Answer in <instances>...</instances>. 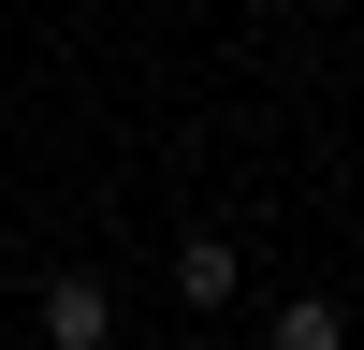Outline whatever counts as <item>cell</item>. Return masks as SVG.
Here are the masks:
<instances>
[{
	"instance_id": "3",
	"label": "cell",
	"mask_w": 364,
	"mask_h": 350,
	"mask_svg": "<svg viewBox=\"0 0 364 350\" xmlns=\"http://www.w3.org/2000/svg\"><path fill=\"white\" fill-rule=\"evenodd\" d=\"M277 350H350V307L336 292H277Z\"/></svg>"
},
{
	"instance_id": "1",
	"label": "cell",
	"mask_w": 364,
	"mask_h": 350,
	"mask_svg": "<svg viewBox=\"0 0 364 350\" xmlns=\"http://www.w3.org/2000/svg\"><path fill=\"white\" fill-rule=\"evenodd\" d=\"M44 350H117V292L87 277V262H58V277H44Z\"/></svg>"
},
{
	"instance_id": "2",
	"label": "cell",
	"mask_w": 364,
	"mask_h": 350,
	"mask_svg": "<svg viewBox=\"0 0 364 350\" xmlns=\"http://www.w3.org/2000/svg\"><path fill=\"white\" fill-rule=\"evenodd\" d=\"M233 292H248V262H233V233H190V248H175V307H190V321H219Z\"/></svg>"
}]
</instances>
